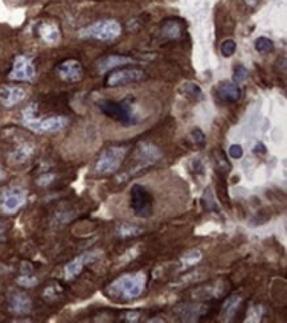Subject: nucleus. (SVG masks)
<instances>
[{
  "label": "nucleus",
  "instance_id": "nucleus-1",
  "mask_svg": "<svg viewBox=\"0 0 287 323\" xmlns=\"http://www.w3.org/2000/svg\"><path fill=\"white\" fill-rule=\"evenodd\" d=\"M147 276L145 272L128 273L116 278L107 287V293L110 297L122 299V301H131L139 298L145 291Z\"/></svg>",
  "mask_w": 287,
  "mask_h": 323
},
{
  "label": "nucleus",
  "instance_id": "nucleus-2",
  "mask_svg": "<svg viewBox=\"0 0 287 323\" xmlns=\"http://www.w3.org/2000/svg\"><path fill=\"white\" fill-rule=\"evenodd\" d=\"M35 113H36L35 105L28 106L27 109L23 110V125L36 133H57L64 130L69 124V120L64 116H53L48 117L45 120H39Z\"/></svg>",
  "mask_w": 287,
  "mask_h": 323
},
{
  "label": "nucleus",
  "instance_id": "nucleus-3",
  "mask_svg": "<svg viewBox=\"0 0 287 323\" xmlns=\"http://www.w3.org/2000/svg\"><path fill=\"white\" fill-rule=\"evenodd\" d=\"M122 33V26L116 20H99L85 27L78 32L81 39H93L99 41H111Z\"/></svg>",
  "mask_w": 287,
  "mask_h": 323
},
{
  "label": "nucleus",
  "instance_id": "nucleus-4",
  "mask_svg": "<svg viewBox=\"0 0 287 323\" xmlns=\"http://www.w3.org/2000/svg\"><path fill=\"white\" fill-rule=\"evenodd\" d=\"M127 149L124 147H109L103 150L95 162L94 171L98 175H111L119 170Z\"/></svg>",
  "mask_w": 287,
  "mask_h": 323
},
{
  "label": "nucleus",
  "instance_id": "nucleus-5",
  "mask_svg": "<svg viewBox=\"0 0 287 323\" xmlns=\"http://www.w3.org/2000/svg\"><path fill=\"white\" fill-rule=\"evenodd\" d=\"M99 109L105 113L106 116L111 117L114 120H118L120 124L130 126L138 122V117L135 116L132 106L126 102H115V101H101L99 102Z\"/></svg>",
  "mask_w": 287,
  "mask_h": 323
},
{
  "label": "nucleus",
  "instance_id": "nucleus-6",
  "mask_svg": "<svg viewBox=\"0 0 287 323\" xmlns=\"http://www.w3.org/2000/svg\"><path fill=\"white\" fill-rule=\"evenodd\" d=\"M162 159V151L158 149L157 146L149 142H142L139 143L138 149H136V160H138V166L132 171H130L127 176L135 175L138 172H142L146 168L151 167L155 163H158Z\"/></svg>",
  "mask_w": 287,
  "mask_h": 323
},
{
  "label": "nucleus",
  "instance_id": "nucleus-7",
  "mask_svg": "<svg viewBox=\"0 0 287 323\" xmlns=\"http://www.w3.org/2000/svg\"><path fill=\"white\" fill-rule=\"evenodd\" d=\"M131 208H132L135 216H138V218H150L153 214V197L143 185H132Z\"/></svg>",
  "mask_w": 287,
  "mask_h": 323
},
{
  "label": "nucleus",
  "instance_id": "nucleus-8",
  "mask_svg": "<svg viewBox=\"0 0 287 323\" xmlns=\"http://www.w3.org/2000/svg\"><path fill=\"white\" fill-rule=\"evenodd\" d=\"M36 76V69L32 60L24 55H19L15 57L12 70L8 74V78L12 81H26L29 82Z\"/></svg>",
  "mask_w": 287,
  "mask_h": 323
},
{
  "label": "nucleus",
  "instance_id": "nucleus-9",
  "mask_svg": "<svg viewBox=\"0 0 287 323\" xmlns=\"http://www.w3.org/2000/svg\"><path fill=\"white\" fill-rule=\"evenodd\" d=\"M27 193L24 189L12 188L4 192L0 199V211L6 214H12L20 209L26 204Z\"/></svg>",
  "mask_w": 287,
  "mask_h": 323
},
{
  "label": "nucleus",
  "instance_id": "nucleus-10",
  "mask_svg": "<svg viewBox=\"0 0 287 323\" xmlns=\"http://www.w3.org/2000/svg\"><path fill=\"white\" fill-rule=\"evenodd\" d=\"M143 78H145V72H143L142 69H136V68H132V69H122L111 73V74L107 77L106 84H107V86L111 87L124 86V85L138 82V81L143 80Z\"/></svg>",
  "mask_w": 287,
  "mask_h": 323
},
{
  "label": "nucleus",
  "instance_id": "nucleus-11",
  "mask_svg": "<svg viewBox=\"0 0 287 323\" xmlns=\"http://www.w3.org/2000/svg\"><path fill=\"white\" fill-rule=\"evenodd\" d=\"M101 254L102 253L99 251L85 252V253L80 254L78 257H76L70 262H68V264L65 265V269H64L66 280H72V278L78 276V274L84 270L85 265L94 262L95 260L101 256Z\"/></svg>",
  "mask_w": 287,
  "mask_h": 323
},
{
  "label": "nucleus",
  "instance_id": "nucleus-12",
  "mask_svg": "<svg viewBox=\"0 0 287 323\" xmlns=\"http://www.w3.org/2000/svg\"><path fill=\"white\" fill-rule=\"evenodd\" d=\"M57 74L66 82H78L84 77V69L80 61L66 60L57 66Z\"/></svg>",
  "mask_w": 287,
  "mask_h": 323
},
{
  "label": "nucleus",
  "instance_id": "nucleus-13",
  "mask_svg": "<svg viewBox=\"0 0 287 323\" xmlns=\"http://www.w3.org/2000/svg\"><path fill=\"white\" fill-rule=\"evenodd\" d=\"M26 97V90L19 86H3L0 89V103L7 109L19 105Z\"/></svg>",
  "mask_w": 287,
  "mask_h": 323
},
{
  "label": "nucleus",
  "instance_id": "nucleus-14",
  "mask_svg": "<svg viewBox=\"0 0 287 323\" xmlns=\"http://www.w3.org/2000/svg\"><path fill=\"white\" fill-rule=\"evenodd\" d=\"M8 310L15 315H28L32 311V301L24 293H15L8 302Z\"/></svg>",
  "mask_w": 287,
  "mask_h": 323
},
{
  "label": "nucleus",
  "instance_id": "nucleus-15",
  "mask_svg": "<svg viewBox=\"0 0 287 323\" xmlns=\"http://www.w3.org/2000/svg\"><path fill=\"white\" fill-rule=\"evenodd\" d=\"M135 60L132 57H127V56H119V55H111L106 56V57L101 58L97 61V70L98 73L103 74V73L109 72L111 69H115L118 66L127 65V64H134Z\"/></svg>",
  "mask_w": 287,
  "mask_h": 323
},
{
  "label": "nucleus",
  "instance_id": "nucleus-16",
  "mask_svg": "<svg viewBox=\"0 0 287 323\" xmlns=\"http://www.w3.org/2000/svg\"><path fill=\"white\" fill-rule=\"evenodd\" d=\"M37 33L41 37V40L44 43L49 44V45L57 44L61 39L60 28L55 22H43L37 28Z\"/></svg>",
  "mask_w": 287,
  "mask_h": 323
},
{
  "label": "nucleus",
  "instance_id": "nucleus-17",
  "mask_svg": "<svg viewBox=\"0 0 287 323\" xmlns=\"http://www.w3.org/2000/svg\"><path fill=\"white\" fill-rule=\"evenodd\" d=\"M35 154V145L29 142H23L10 154L8 159L11 164H24Z\"/></svg>",
  "mask_w": 287,
  "mask_h": 323
},
{
  "label": "nucleus",
  "instance_id": "nucleus-18",
  "mask_svg": "<svg viewBox=\"0 0 287 323\" xmlns=\"http://www.w3.org/2000/svg\"><path fill=\"white\" fill-rule=\"evenodd\" d=\"M218 98L224 102H237L241 98L240 86L234 82H222L217 87Z\"/></svg>",
  "mask_w": 287,
  "mask_h": 323
},
{
  "label": "nucleus",
  "instance_id": "nucleus-19",
  "mask_svg": "<svg viewBox=\"0 0 287 323\" xmlns=\"http://www.w3.org/2000/svg\"><path fill=\"white\" fill-rule=\"evenodd\" d=\"M241 305V297L238 295H232L225 301V303L222 305L221 310V319L225 322H230V320L236 316L237 311L240 309Z\"/></svg>",
  "mask_w": 287,
  "mask_h": 323
},
{
  "label": "nucleus",
  "instance_id": "nucleus-20",
  "mask_svg": "<svg viewBox=\"0 0 287 323\" xmlns=\"http://www.w3.org/2000/svg\"><path fill=\"white\" fill-rule=\"evenodd\" d=\"M205 312L204 306H196V305H184L179 306L178 314L182 316L184 320H196L199 319L201 315Z\"/></svg>",
  "mask_w": 287,
  "mask_h": 323
},
{
  "label": "nucleus",
  "instance_id": "nucleus-21",
  "mask_svg": "<svg viewBox=\"0 0 287 323\" xmlns=\"http://www.w3.org/2000/svg\"><path fill=\"white\" fill-rule=\"evenodd\" d=\"M183 93L189 97V98L195 99V101H204L205 99V94H204L203 89L200 87V85L196 82H186L182 86Z\"/></svg>",
  "mask_w": 287,
  "mask_h": 323
},
{
  "label": "nucleus",
  "instance_id": "nucleus-22",
  "mask_svg": "<svg viewBox=\"0 0 287 323\" xmlns=\"http://www.w3.org/2000/svg\"><path fill=\"white\" fill-rule=\"evenodd\" d=\"M203 254H201L200 251L197 249H192V251H188L187 253H184L182 258H180V262H182V268L187 269L191 268V266L196 265L197 262L200 261Z\"/></svg>",
  "mask_w": 287,
  "mask_h": 323
},
{
  "label": "nucleus",
  "instance_id": "nucleus-23",
  "mask_svg": "<svg viewBox=\"0 0 287 323\" xmlns=\"http://www.w3.org/2000/svg\"><path fill=\"white\" fill-rule=\"evenodd\" d=\"M182 35V27L175 20H168L163 27V36L167 39H178Z\"/></svg>",
  "mask_w": 287,
  "mask_h": 323
},
{
  "label": "nucleus",
  "instance_id": "nucleus-24",
  "mask_svg": "<svg viewBox=\"0 0 287 323\" xmlns=\"http://www.w3.org/2000/svg\"><path fill=\"white\" fill-rule=\"evenodd\" d=\"M254 47H255V51L259 52V53H270V52L274 51L275 45H274V43L271 39H269V37H265V36H261V37H258L257 40H255Z\"/></svg>",
  "mask_w": 287,
  "mask_h": 323
},
{
  "label": "nucleus",
  "instance_id": "nucleus-25",
  "mask_svg": "<svg viewBox=\"0 0 287 323\" xmlns=\"http://www.w3.org/2000/svg\"><path fill=\"white\" fill-rule=\"evenodd\" d=\"M118 232H119V235L122 237H135L142 235L143 229L140 228V227H138V225L123 223V224L119 227V229H118Z\"/></svg>",
  "mask_w": 287,
  "mask_h": 323
},
{
  "label": "nucleus",
  "instance_id": "nucleus-26",
  "mask_svg": "<svg viewBox=\"0 0 287 323\" xmlns=\"http://www.w3.org/2000/svg\"><path fill=\"white\" fill-rule=\"evenodd\" d=\"M247 78H249V70H247L246 66L237 65L234 68V72H233V81H234V84H242Z\"/></svg>",
  "mask_w": 287,
  "mask_h": 323
},
{
  "label": "nucleus",
  "instance_id": "nucleus-27",
  "mask_svg": "<svg viewBox=\"0 0 287 323\" xmlns=\"http://www.w3.org/2000/svg\"><path fill=\"white\" fill-rule=\"evenodd\" d=\"M237 49V44L236 41L232 40V39H226V40L222 41L221 47H220V51H221V55L224 57H230L236 53Z\"/></svg>",
  "mask_w": 287,
  "mask_h": 323
},
{
  "label": "nucleus",
  "instance_id": "nucleus-28",
  "mask_svg": "<svg viewBox=\"0 0 287 323\" xmlns=\"http://www.w3.org/2000/svg\"><path fill=\"white\" fill-rule=\"evenodd\" d=\"M203 201H204V205H205V208H207L208 211L218 213L220 209H218V205L215 201V196H213V193L211 192V189H207V191H205V193H204V196H203Z\"/></svg>",
  "mask_w": 287,
  "mask_h": 323
},
{
  "label": "nucleus",
  "instance_id": "nucleus-29",
  "mask_svg": "<svg viewBox=\"0 0 287 323\" xmlns=\"http://www.w3.org/2000/svg\"><path fill=\"white\" fill-rule=\"evenodd\" d=\"M16 282H18V285H20V286L23 287H33L39 283V280H37L36 277L24 273V274H22V276L19 277L18 280H16Z\"/></svg>",
  "mask_w": 287,
  "mask_h": 323
},
{
  "label": "nucleus",
  "instance_id": "nucleus-30",
  "mask_svg": "<svg viewBox=\"0 0 287 323\" xmlns=\"http://www.w3.org/2000/svg\"><path fill=\"white\" fill-rule=\"evenodd\" d=\"M263 314V310H262L261 306H253L249 310V314H247V318H249V322H259L261 320V316Z\"/></svg>",
  "mask_w": 287,
  "mask_h": 323
},
{
  "label": "nucleus",
  "instance_id": "nucleus-31",
  "mask_svg": "<svg viewBox=\"0 0 287 323\" xmlns=\"http://www.w3.org/2000/svg\"><path fill=\"white\" fill-rule=\"evenodd\" d=\"M189 167H191V170H192L196 175L205 174V166H204V162L201 159H199V158L192 159V162H191V164H189Z\"/></svg>",
  "mask_w": 287,
  "mask_h": 323
},
{
  "label": "nucleus",
  "instance_id": "nucleus-32",
  "mask_svg": "<svg viewBox=\"0 0 287 323\" xmlns=\"http://www.w3.org/2000/svg\"><path fill=\"white\" fill-rule=\"evenodd\" d=\"M55 179H56L55 174H44L37 178L36 184L40 185V187H48V185H51L52 183L55 182Z\"/></svg>",
  "mask_w": 287,
  "mask_h": 323
},
{
  "label": "nucleus",
  "instance_id": "nucleus-33",
  "mask_svg": "<svg viewBox=\"0 0 287 323\" xmlns=\"http://www.w3.org/2000/svg\"><path fill=\"white\" fill-rule=\"evenodd\" d=\"M189 138H191V141H192L195 145H203L204 142H205V135H204V133L200 129H195V130L191 131Z\"/></svg>",
  "mask_w": 287,
  "mask_h": 323
},
{
  "label": "nucleus",
  "instance_id": "nucleus-34",
  "mask_svg": "<svg viewBox=\"0 0 287 323\" xmlns=\"http://www.w3.org/2000/svg\"><path fill=\"white\" fill-rule=\"evenodd\" d=\"M229 155L233 159H241L244 156V149L241 145H232L229 147Z\"/></svg>",
  "mask_w": 287,
  "mask_h": 323
},
{
  "label": "nucleus",
  "instance_id": "nucleus-35",
  "mask_svg": "<svg viewBox=\"0 0 287 323\" xmlns=\"http://www.w3.org/2000/svg\"><path fill=\"white\" fill-rule=\"evenodd\" d=\"M254 153L259 154V155H261V154H266L267 153V149H266V146L263 145L262 142H258V143L254 146Z\"/></svg>",
  "mask_w": 287,
  "mask_h": 323
},
{
  "label": "nucleus",
  "instance_id": "nucleus-36",
  "mask_svg": "<svg viewBox=\"0 0 287 323\" xmlns=\"http://www.w3.org/2000/svg\"><path fill=\"white\" fill-rule=\"evenodd\" d=\"M140 316V314L139 312H128L127 315H126V318H127L128 322H136L138 320V318Z\"/></svg>",
  "mask_w": 287,
  "mask_h": 323
},
{
  "label": "nucleus",
  "instance_id": "nucleus-37",
  "mask_svg": "<svg viewBox=\"0 0 287 323\" xmlns=\"http://www.w3.org/2000/svg\"><path fill=\"white\" fill-rule=\"evenodd\" d=\"M3 233H4V227L0 224V236H3Z\"/></svg>",
  "mask_w": 287,
  "mask_h": 323
},
{
  "label": "nucleus",
  "instance_id": "nucleus-38",
  "mask_svg": "<svg viewBox=\"0 0 287 323\" xmlns=\"http://www.w3.org/2000/svg\"><path fill=\"white\" fill-rule=\"evenodd\" d=\"M3 178H4V172L2 171V168H0V180H2Z\"/></svg>",
  "mask_w": 287,
  "mask_h": 323
},
{
  "label": "nucleus",
  "instance_id": "nucleus-39",
  "mask_svg": "<svg viewBox=\"0 0 287 323\" xmlns=\"http://www.w3.org/2000/svg\"><path fill=\"white\" fill-rule=\"evenodd\" d=\"M14 2H26V0H14Z\"/></svg>",
  "mask_w": 287,
  "mask_h": 323
}]
</instances>
